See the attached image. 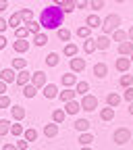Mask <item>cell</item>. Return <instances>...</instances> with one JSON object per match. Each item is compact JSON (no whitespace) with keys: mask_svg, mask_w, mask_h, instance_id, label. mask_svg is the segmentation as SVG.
<instances>
[{"mask_svg":"<svg viewBox=\"0 0 133 150\" xmlns=\"http://www.w3.org/2000/svg\"><path fill=\"white\" fill-rule=\"evenodd\" d=\"M4 94H6V83L0 79V96H4Z\"/></svg>","mask_w":133,"mask_h":150,"instance_id":"f5cc1de1","label":"cell"},{"mask_svg":"<svg viewBox=\"0 0 133 150\" xmlns=\"http://www.w3.org/2000/svg\"><path fill=\"white\" fill-rule=\"evenodd\" d=\"M75 6H77V8H87L89 0H75Z\"/></svg>","mask_w":133,"mask_h":150,"instance_id":"681fc988","label":"cell"},{"mask_svg":"<svg viewBox=\"0 0 133 150\" xmlns=\"http://www.w3.org/2000/svg\"><path fill=\"white\" fill-rule=\"evenodd\" d=\"M100 119L102 121H112V119H115V108H110V106L102 108L100 110Z\"/></svg>","mask_w":133,"mask_h":150,"instance_id":"83f0119b","label":"cell"},{"mask_svg":"<svg viewBox=\"0 0 133 150\" xmlns=\"http://www.w3.org/2000/svg\"><path fill=\"white\" fill-rule=\"evenodd\" d=\"M81 146H89L91 142H94V136L89 134V131H83V134H79V140H77Z\"/></svg>","mask_w":133,"mask_h":150,"instance_id":"4dcf8cb0","label":"cell"},{"mask_svg":"<svg viewBox=\"0 0 133 150\" xmlns=\"http://www.w3.org/2000/svg\"><path fill=\"white\" fill-rule=\"evenodd\" d=\"M58 63H61V56L56 54V52H50V54L46 56V65H48V67H56Z\"/></svg>","mask_w":133,"mask_h":150,"instance_id":"836d02e7","label":"cell"},{"mask_svg":"<svg viewBox=\"0 0 133 150\" xmlns=\"http://www.w3.org/2000/svg\"><path fill=\"white\" fill-rule=\"evenodd\" d=\"M42 92H44V96H46L48 100H52V98H58V88H56L54 83H46V86L42 88Z\"/></svg>","mask_w":133,"mask_h":150,"instance_id":"7c38bea8","label":"cell"},{"mask_svg":"<svg viewBox=\"0 0 133 150\" xmlns=\"http://www.w3.org/2000/svg\"><path fill=\"white\" fill-rule=\"evenodd\" d=\"M17 150H27V146H29V142L27 140H17Z\"/></svg>","mask_w":133,"mask_h":150,"instance_id":"c3c4849f","label":"cell"},{"mask_svg":"<svg viewBox=\"0 0 133 150\" xmlns=\"http://www.w3.org/2000/svg\"><path fill=\"white\" fill-rule=\"evenodd\" d=\"M79 104H81V108L83 110H96L98 108V98L94 96V94H85V96H81V100H79Z\"/></svg>","mask_w":133,"mask_h":150,"instance_id":"3957f363","label":"cell"},{"mask_svg":"<svg viewBox=\"0 0 133 150\" xmlns=\"http://www.w3.org/2000/svg\"><path fill=\"white\" fill-rule=\"evenodd\" d=\"M121 100H123V96H119V94H115V92H110L108 96H106V104H108L110 108H117V106L121 104Z\"/></svg>","mask_w":133,"mask_h":150,"instance_id":"ffe728a7","label":"cell"},{"mask_svg":"<svg viewBox=\"0 0 133 150\" xmlns=\"http://www.w3.org/2000/svg\"><path fill=\"white\" fill-rule=\"evenodd\" d=\"M89 8H91V11H100V8H104V0H89Z\"/></svg>","mask_w":133,"mask_h":150,"instance_id":"f6af8a7d","label":"cell"},{"mask_svg":"<svg viewBox=\"0 0 133 150\" xmlns=\"http://www.w3.org/2000/svg\"><path fill=\"white\" fill-rule=\"evenodd\" d=\"M110 44H112V40H110V35H100V38H96V46L100 48V50H108L110 48Z\"/></svg>","mask_w":133,"mask_h":150,"instance_id":"e0dca14e","label":"cell"},{"mask_svg":"<svg viewBox=\"0 0 133 150\" xmlns=\"http://www.w3.org/2000/svg\"><path fill=\"white\" fill-rule=\"evenodd\" d=\"M119 54L121 56H131L133 54V42H129V40L127 42H121L119 44Z\"/></svg>","mask_w":133,"mask_h":150,"instance_id":"d6986e66","label":"cell"},{"mask_svg":"<svg viewBox=\"0 0 133 150\" xmlns=\"http://www.w3.org/2000/svg\"><path fill=\"white\" fill-rule=\"evenodd\" d=\"M85 25H87L89 29H94V27H100L102 21H100V17H98L96 13H91V15H87V19H85Z\"/></svg>","mask_w":133,"mask_h":150,"instance_id":"44dd1931","label":"cell"},{"mask_svg":"<svg viewBox=\"0 0 133 150\" xmlns=\"http://www.w3.org/2000/svg\"><path fill=\"white\" fill-rule=\"evenodd\" d=\"M27 35H29V31H27L25 25L19 27V29H15V40H27Z\"/></svg>","mask_w":133,"mask_h":150,"instance_id":"60d3db41","label":"cell"},{"mask_svg":"<svg viewBox=\"0 0 133 150\" xmlns=\"http://www.w3.org/2000/svg\"><path fill=\"white\" fill-rule=\"evenodd\" d=\"M119 25H121V17H119L117 13L106 15V17H104V21H102V31H104V35H110L112 31H117Z\"/></svg>","mask_w":133,"mask_h":150,"instance_id":"7a4b0ae2","label":"cell"},{"mask_svg":"<svg viewBox=\"0 0 133 150\" xmlns=\"http://www.w3.org/2000/svg\"><path fill=\"white\" fill-rule=\"evenodd\" d=\"M2 48H6V38L0 33V50H2Z\"/></svg>","mask_w":133,"mask_h":150,"instance_id":"db71d44e","label":"cell"},{"mask_svg":"<svg viewBox=\"0 0 133 150\" xmlns=\"http://www.w3.org/2000/svg\"><path fill=\"white\" fill-rule=\"evenodd\" d=\"M117 2H125V0H117Z\"/></svg>","mask_w":133,"mask_h":150,"instance_id":"6125c7cd","label":"cell"},{"mask_svg":"<svg viewBox=\"0 0 133 150\" xmlns=\"http://www.w3.org/2000/svg\"><path fill=\"white\" fill-rule=\"evenodd\" d=\"M61 8H63V13H65V15H71V13L77 11V6H75V0H65V4H63Z\"/></svg>","mask_w":133,"mask_h":150,"instance_id":"1f68e13d","label":"cell"},{"mask_svg":"<svg viewBox=\"0 0 133 150\" xmlns=\"http://www.w3.org/2000/svg\"><path fill=\"white\" fill-rule=\"evenodd\" d=\"M129 59H131V65H133V54H131V56H129Z\"/></svg>","mask_w":133,"mask_h":150,"instance_id":"94428289","label":"cell"},{"mask_svg":"<svg viewBox=\"0 0 133 150\" xmlns=\"http://www.w3.org/2000/svg\"><path fill=\"white\" fill-rule=\"evenodd\" d=\"M19 13H21V17H23V25L33 19V11L31 8H19Z\"/></svg>","mask_w":133,"mask_h":150,"instance_id":"b9f144b4","label":"cell"},{"mask_svg":"<svg viewBox=\"0 0 133 150\" xmlns=\"http://www.w3.org/2000/svg\"><path fill=\"white\" fill-rule=\"evenodd\" d=\"M65 117H67V112H65L63 108H56V110L52 112V123L58 125V123H63V121H65Z\"/></svg>","mask_w":133,"mask_h":150,"instance_id":"f1b7e54d","label":"cell"},{"mask_svg":"<svg viewBox=\"0 0 133 150\" xmlns=\"http://www.w3.org/2000/svg\"><path fill=\"white\" fill-rule=\"evenodd\" d=\"M29 46H31V44H29L27 40H15V42H13V48H15V52H19V54L27 52V50H29Z\"/></svg>","mask_w":133,"mask_h":150,"instance_id":"ac0fdd59","label":"cell"},{"mask_svg":"<svg viewBox=\"0 0 133 150\" xmlns=\"http://www.w3.org/2000/svg\"><path fill=\"white\" fill-rule=\"evenodd\" d=\"M11 134H13L15 138H19V136H23V134H25V129H23V125L15 123V125H11Z\"/></svg>","mask_w":133,"mask_h":150,"instance_id":"ee69618b","label":"cell"},{"mask_svg":"<svg viewBox=\"0 0 133 150\" xmlns=\"http://www.w3.org/2000/svg\"><path fill=\"white\" fill-rule=\"evenodd\" d=\"M13 69H15V71L27 69V61H25V59H13Z\"/></svg>","mask_w":133,"mask_h":150,"instance_id":"74e56055","label":"cell"},{"mask_svg":"<svg viewBox=\"0 0 133 150\" xmlns=\"http://www.w3.org/2000/svg\"><path fill=\"white\" fill-rule=\"evenodd\" d=\"M77 35L81 40H87V38H91V29L87 25H81V27H77Z\"/></svg>","mask_w":133,"mask_h":150,"instance_id":"8d00e7d4","label":"cell"},{"mask_svg":"<svg viewBox=\"0 0 133 150\" xmlns=\"http://www.w3.org/2000/svg\"><path fill=\"white\" fill-rule=\"evenodd\" d=\"M127 38H129V42H133V25L129 27V31H127Z\"/></svg>","mask_w":133,"mask_h":150,"instance_id":"9f6ffc18","label":"cell"},{"mask_svg":"<svg viewBox=\"0 0 133 150\" xmlns=\"http://www.w3.org/2000/svg\"><path fill=\"white\" fill-rule=\"evenodd\" d=\"M2 150H17V146H15V144H4Z\"/></svg>","mask_w":133,"mask_h":150,"instance_id":"11a10c76","label":"cell"},{"mask_svg":"<svg viewBox=\"0 0 133 150\" xmlns=\"http://www.w3.org/2000/svg\"><path fill=\"white\" fill-rule=\"evenodd\" d=\"M6 23H8V27H15V29H19V27H23V17H21V13H13L8 19H6Z\"/></svg>","mask_w":133,"mask_h":150,"instance_id":"ba28073f","label":"cell"},{"mask_svg":"<svg viewBox=\"0 0 133 150\" xmlns=\"http://www.w3.org/2000/svg\"><path fill=\"white\" fill-rule=\"evenodd\" d=\"M129 112L133 115V102H129Z\"/></svg>","mask_w":133,"mask_h":150,"instance_id":"680465c9","label":"cell"},{"mask_svg":"<svg viewBox=\"0 0 133 150\" xmlns=\"http://www.w3.org/2000/svg\"><path fill=\"white\" fill-rule=\"evenodd\" d=\"M123 98L127 102H133V86L131 88H125V94H123Z\"/></svg>","mask_w":133,"mask_h":150,"instance_id":"7dc6e473","label":"cell"},{"mask_svg":"<svg viewBox=\"0 0 133 150\" xmlns=\"http://www.w3.org/2000/svg\"><path fill=\"white\" fill-rule=\"evenodd\" d=\"M11 106H13V102H11V98L6 96V94L0 96V108H11Z\"/></svg>","mask_w":133,"mask_h":150,"instance_id":"bcb514c9","label":"cell"},{"mask_svg":"<svg viewBox=\"0 0 133 150\" xmlns=\"http://www.w3.org/2000/svg\"><path fill=\"white\" fill-rule=\"evenodd\" d=\"M112 140H115L117 144H127V142H131V129L119 127V129L115 131V136H112Z\"/></svg>","mask_w":133,"mask_h":150,"instance_id":"277c9868","label":"cell"},{"mask_svg":"<svg viewBox=\"0 0 133 150\" xmlns=\"http://www.w3.org/2000/svg\"><path fill=\"white\" fill-rule=\"evenodd\" d=\"M75 96H77V92H75L73 88H65L63 92H58V98L67 104V102H71V100H75Z\"/></svg>","mask_w":133,"mask_h":150,"instance_id":"4fadbf2b","label":"cell"},{"mask_svg":"<svg viewBox=\"0 0 133 150\" xmlns=\"http://www.w3.org/2000/svg\"><path fill=\"white\" fill-rule=\"evenodd\" d=\"M8 8V0H0V13Z\"/></svg>","mask_w":133,"mask_h":150,"instance_id":"816d5d0a","label":"cell"},{"mask_svg":"<svg viewBox=\"0 0 133 150\" xmlns=\"http://www.w3.org/2000/svg\"><path fill=\"white\" fill-rule=\"evenodd\" d=\"M25 27H27V31L29 33H40V29H42V25H40V21H35V19H31V21H27L25 23Z\"/></svg>","mask_w":133,"mask_h":150,"instance_id":"484cf974","label":"cell"},{"mask_svg":"<svg viewBox=\"0 0 133 150\" xmlns=\"http://www.w3.org/2000/svg\"><path fill=\"white\" fill-rule=\"evenodd\" d=\"M8 27V23H6V19H2V17H0V33H2L4 29Z\"/></svg>","mask_w":133,"mask_h":150,"instance_id":"f907efd6","label":"cell"},{"mask_svg":"<svg viewBox=\"0 0 133 150\" xmlns=\"http://www.w3.org/2000/svg\"><path fill=\"white\" fill-rule=\"evenodd\" d=\"M56 35H58V40H61V42H65V44H69V42H71V29H69V27H61V29H56Z\"/></svg>","mask_w":133,"mask_h":150,"instance_id":"7402d4cb","label":"cell"},{"mask_svg":"<svg viewBox=\"0 0 133 150\" xmlns=\"http://www.w3.org/2000/svg\"><path fill=\"white\" fill-rule=\"evenodd\" d=\"M11 115H13L15 121H23L25 119V108L21 104H15V106H11Z\"/></svg>","mask_w":133,"mask_h":150,"instance_id":"9a60e30c","label":"cell"},{"mask_svg":"<svg viewBox=\"0 0 133 150\" xmlns=\"http://www.w3.org/2000/svg\"><path fill=\"white\" fill-rule=\"evenodd\" d=\"M73 127L77 129L79 134H83V131H87V129H89V121H87V119H77Z\"/></svg>","mask_w":133,"mask_h":150,"instance_id":"f546056e","label":"cell"},{"mask_svg":"<svg viewBox=\"0 0 133 150\" xmlns=\"http://www.w3.org/2000/svg\"><path fill=\"white\" fill-rule=\"evenodd\" d=\"M35 94H37V88H35V86H31V83H27V86L23 88V96H25V98H33V96H35Z\"/></svg>","mask_w":133,"mask_h":150,"instance_id":"f35d334b","label":"cell"},{"mask_svg":"<svg viewBox=\"0 0 133 150\" xmlns=\"http://www.w3.org/2000/svg\"><path fill=\"white\" fill-rule=\"evenodd\" d=\"M79 110H81V104H79L77 100H71V102H67V108H65V112H67V115H77Z\"/></svg>","mask_w":133,"mask_h":150,"instance_id":"603a6c76","label":"cell"},{"mask_svg":"<svg viewBox=\"0 0 133 150\" xmlns=\"http://www.w3.org/2000/svg\"><path fill=\"white\" fill-rule=\"evenodd\" d=\"M129 67H131V59H129V56H121V59L115 61V69L121 71V73H127Z\"/></svg>","mask_w":133,"mask_h":150,"instance_id":"52a82bcc","label":"cell"},{"mask_svg":"<svg viewBox=\"0 0 133 150\" xmlns=\"http://www.w3.org/2000/svg\"><path fill=\"white\" fill-rule=\"evenodd\" d=\"M110 35H112L110 40H115V42H119V44H121V42H127V40H129V38H127V31H123V29H117V31H112Z\"/></svg>","mask_w":133,"mask_h":150,"instance_id":"4316f807","label":"cell"},{"mask_svg":"<svg viewBox=\"0 0 133 150\" xmlns=\"http://www.w3.org/2000/svg\"><path fill=\"white\" fill-rule=\"evenodd\" d=\"M71 73H81L85 69V59H79V56H75V59H71Z\"/></svg>","mask_w":133,"mask_h":150,"instance_id":"30bf717a","label":"cell"},{"mask_svg":"<svg viewBox=\"0 0 133 150\" xmlns=\"http://www.w3.org/2000/svg\"><path fill=\"white\" fill-rule=\"evenodd\" d=\"M31 86H35L37 90L44 88V86H46V73H44V71H35V73H31Z\"/></svg>","mask_w":133,"mask_h":150,"instance_id":"5b68a950","label":"cell"},{"mask_svg":"<svg viewBox=\"0 0 133 150\" xmlns=\"http://www.w3.org/2000/svg\"><path fill=\"white\" fill-rule=\"evenodd\" d=\"M96 50H98L96 40H94V38H87V40L83 42V52H85V54H91V52H96Z\"/></svg>","mask_w":133,"mask_h":150,"instance_id":"d4e9b609","label":"cell"},{"mask_svg":"<svg viewBox=\"0 0 133 150\" xmlns=\"http://www.w3.org/2000/svg\"><path fill=\"white\" fill-rule=\"evenodd\" d=\"M77 52H79V46H77V44H73V42L65 44V48H63V54L69 56V59H75V56H77Z\"/></svg>","mask_w":133,"mask_h":150,"instance_id":"5bb4252c","label":"cell"},{"mask_svg":"<svg viewBox=\"0 0 133 150\" xmlns=\"http://www.w3.org/2000/svg\"><path fill=\"white\" fill-rule=\"evenodd\" d=\"M44 136H46V138L58 136V125H56V123H48V125H44Z\"/></svg>","mask_w":133,"mask_h":150,"instance_id":"cb8c5ba5","label":"cell"},{"mask_svg":"<svg viewBox=\"0 0 133 150\" xmlns=\"http://www.w3.org/2000/svg\"><path fill=\"white\" fill-rule=\"evenodd\" d=\"M106 73H108V65L106 63H96V65H94V75H96L98 79L106 77Z\"/></svg>","mask_w":133,"mask_h":150,"instance_id":"2e32d148","label":"cell"},{"mask_svg":"<svg viewBox=\"0 0 133 150\" xmlns=\"http://www.w3.org/2000/svg\"><path fill=\"white\" fill-rule=\"evenodd\" d=\"M65 4V0H54V6H63Z\"/></svg>","mask_w":133,"mask_h":150,"instance_id":"6f0895ef","label":"cell"},{"mask_svg":"<svg viewBox=\"0 0 133 150\" xmlns=\"http://www.w3.org/2000/svg\"><path fill=\"white\" fill-rule=\"evenodd\" d=\"M63 21H65L63 8L61 6H54V4L52 6H46L42 11V15H40V25L44 29H61Z\"/></svg>","mask_w":133,"mask_h":150,"instance_id":"6da1fadb","label":"cell"},{"mask_svg":"<svg viewBox=\"0 0 133 150\" xmlns=\"http://www.w3.org/2000/svg\"><path fill=\"white\" fill-rule=\"evenodd\" d=\"M75 92H77L79 96H85V94L89 92V83H87V81H77V86H75Z\"/></svg>","mask_w":133,"mask_h":150,"instance_id":"d6a6232c","label":"cell"},{"mask_svg":"<svg viewBox=\"0 0 133 150\" xmlns=\"http://www.w3.org/2000/svg\"><path fill=\"white\" fill-rule=\"evenodd\" d=\"M61 83H63L65 88H75V86H77V75H75V73H65V75H61Z\"/></svg>","mask_w":133,"mask_h":150,"instance_id":"9c48e42d","label":"cell"},{"mask_svg":"<svg viewBox=\"0 0 133 150\" xmlns=\"http://www.w3.org/2000/svg\"><path fill=\"white\" fill-rule=\"evenodd\" d=\"M11 134V121L8 119H0V138Z\"/></svg>","mask_w":133,"mask_h":150,"instance_id":"e575fe53","label":"cell"},{"mask_svg":"<svg viewBox=\"0 0 133 150\" xmlns=\"http://www.w3.org/2000/svg\"><path fill=\"white\" fill-rule=\"evenodd\" d=\"M17 86H21V88H25L27 83H31V73L27 71V69H23V71H19L17 73Z\"/></svg>","mask_w":133,"mask_h":150,"instance_id":"8992f818","label":"cell"},{"mask_svg":"<svg viewBox=\"0 0 133 150\" xmlns=\"http://www.w3.org/2000/svg\"><path fill=\"white\" fill-rule=\"evenodd\" d=\"M23 140H27V142H35V140H37V131H35L33 127L25 129V134H23Z\"/></svg>","mask_w":133,"mask_h":150,"instance_id":"ab89813d","label":"cell"},{"mask_svg":"<svg viewBox=\"0 0 133 150\" xmlns=\"http://www.w3.org/2000/svg\"><path fill=\"white\" fill-rule=\"evenodd\" d=\"M0 79H2L4 83H11V81H15L17 79V71L11 67V69H2L0 71Z\"/></svg>","mask_w":133,"mask_h":150,"instance_id":"8fae6325","label":"cell"},{"mask_svg":"<svg viewBox=\"0 0 133 150\" xmlns=\"http://www.w3.org/2000/svg\"><path fill=\"white\" fill-rule=\"evenodd\" d=\"M119 83H121L123 88H131V86H133V75H121Z\"/></svg>","mask_w":133,"mask_h":150,"instance_id":"7bdbcfd3","label":"cell"},{"mask_svg":"<svg viewBox=\"0 0 133 150\" xmlns=\"http://www.w3.org/2000/svg\"><path fill=\"white\" fill-rule=\"evenodd\" d=\"M46 42H48V35H46V33L40 31V33L33 35V44H35V46H46Z\"/></svg>","mask_w":133,"mask_h":150,"instance_id":"d590c367","label":"cell"},{"mask_svg":"<svg viewBox=\"0 0 133 150\" xmlns=\"http://www.w3.org/2000/svg\"><path fill=\"white\" fill-rule=\"evenodd\" d=\"M81 150H91V148L89 146H81Z\"/></svg>","mask_w":133,"mask_h":150,"instance_id":"91938a15","label":"cell"}]
</instances>
